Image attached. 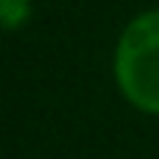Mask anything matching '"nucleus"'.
Listing matches in <instances>:
<instances>
[{"label": "nucleus", "mask_w": 159, "mask_h": 159, "mask_svg": "<svg viewBox=\"0 0 159 159\" xmlns=\"http://www.w3.org/2000/svg\"><path fill=\"white\" fill-rule=\"evenodd\" d=\"M115 80L136 109L159 115V9L142 12L124 27L115 47Z\"/></svg>", "instance_id": "obj_1"}, {"label": "nucleus", "mask_w": 159, "mask_h": 159, "mask_svg": "<svg viewBox=\"0 0 159 159\" xmlns=\"http://www.w3.org/2000/svg\"><path fill=\"white\" fill-rule=\"evenodd\" d=\"M33 3L30 0H0V27L3 30H18L30 21Z\"/></svg>", "instance_id": "obj_2"}]
</instances>
